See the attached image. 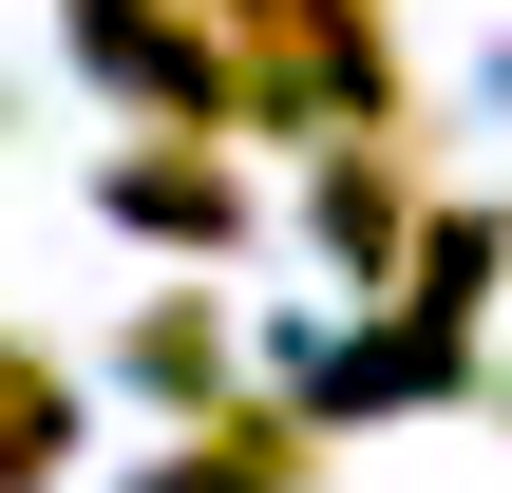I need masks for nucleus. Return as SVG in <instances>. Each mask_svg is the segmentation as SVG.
<instances>
[{"mask_svg":"<svg viewBox=\"0 0 512 493\" xmlns=\"http://www.w3.org/2000/svg\"><path fill=\"white\" fill-rule=\"evenodd\" d=\"M209 38V95L228 114H285V133H380V0H190Z\"/></svg>","mask_w":512,"mask_h":493,"instance_id":"1","label":"nucleus"},{"mask_svg":"<svg viewBox=\"0 0 512 493\" xmlns=\"http://www.w3.org/2000/svg\"><path fill=\"white\" fill-rule=\"evenodd\" d=\"M399 228H418V114H380V133L323 152V247H342L361 285H399Z\"/></svg>","mask_w":512,"mask_h":493,"instance_id":"2","label":"nucleus"},{"mask_svg":"<svg viewBox=\"0 0 512 493\" xmlns=\"http://www.w3.org/2000/svg\"><path fill=\"white\" fill-rule=\"evenodd\" d=\"M304 475H323V437H304V418H266V399H209V418H190V456H171L152 493H304Z\"/></svg>","mask_w":512,"mask_h":493,"instance_id":"3","label":"nucleus"},{"mask_svg":"<svg viewBox=\"0 0 512 493\" xmlns=\"http://www.w3.org/2000/svg\"><path fill=\"white\" fill-rule=\"evenodd\" d=\"M57 456H76V380L38 342H0V493H57Z\"/></svg>","mask_w":512,"mask_h":493,"instance_id":"4","label":"nucleus"},{"mask_svg":"<svg viewBox=\"0 0 512 493\" xmlns=\"http://www.w3.org/2000/svg\"><path fill=\"white\" fill-rule=\"evenodd\" d=\"M114 209H133V228H171V247H228V209H247V190H228V152H133V171H114Z\"/></svg>","mask_w":512,"mask_h":493,"instance_id":"5","label":"nucleus"},{"mask_svg":"<svg viewBox=\"0 0 512 493\" xmlns=\"http://www.w3.org/2000/svg\"><path fill=\"white\" fill-rule=\"evenodd\" d=\"M133 361H152L171 399H209V380H228V323H209V304H152V323H133Z\"/></svg>","mask_w":512,"mask_h":493,"instance_id":"6","label":"nucleus"}]
</instances>
